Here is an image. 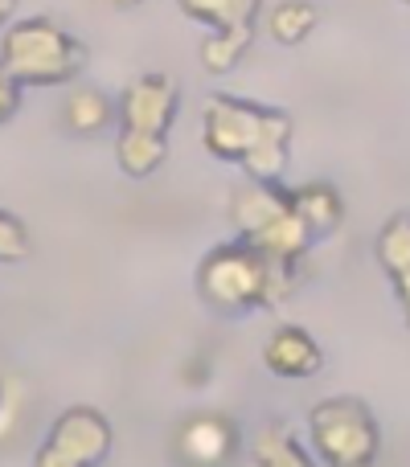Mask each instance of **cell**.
<instances>
[{"label": "cell", "mask_w": 410, "mask_h": 467, "mask_svg": "<svg viewBox=\"0 0 410 467\" xmlns=\"http://www.w3.org/2000/svg\"><path fill=\"white\" fill-rule=\"evenodd\" d=\"M238 447V431L226 414L202 410L177 431V455L185 467H226Z\"/></svg>", "instance_id": "9"}, {"label": "cell", "mask_w": 410, "mask_h": 467, "mask_svg": "<svg viewBox=\"0 0 410 467\" xmlns=\"http://www.w3.org/2000/svg\"><path fill=\"white\" fill-rule=\"evenodd\" d=\"M21 258H29V230L0 210V263H21Z\"/></svg>", "instance_id": "16"}, {"label": "cell", "mask_w": 410, "mask_h": 467, "mask_svg": "<svg viewBox=\"0 0 410 467\" xmlns=\"http://www.w3.org/2000/svg\"><path fill=\"white\" fill-rule=\"evenodd\" d=\"M403 5H410V0H403Z\"/></svg>", "instance_id": "20"}, {"label": "cell", "mask_w": 410, "mask_h": 467, "mask_svg": "<svg viewBox=\"0 0 410 467\" xmlns=\"http://www.w3.org/2000/svg\"><path fill=\"white\" fill-rule=\"evenodd\" d=\"M177 5L189 21L214 29L202 41L205 74H230L255 41V21L263 13V0H177Z\"/></svg>", "instance_id": "7"}, {"label": "cell", "mask_w": 410, "mask_h": 467, "mask_svg": "<svg viewBox=\"0 0 410 467\" xmlns=\"http://www.w3.org/2000/svg\"><path fill=\"white\" fill-rule=\"evenodd\" d=\"M87 62V46L49 16H25L0 33V66L16 87H62Z\"/></svg>", "instance_id": "5"}, {"label": "cell", "mask_w": 410, "mask_h": 467, "mask_svg": "<svg viewBox=\"0 0 410 467\" xmlns=\"http://www.w3.org/2000/svg\"><path fill=\"white\" fill-rule=\"evenodd\" d=\"M181 90L169 74H140L120 99V140L115 161L123 177L144 181L169 156V128L177 119Z\"/></svg>", "instance_id": "3"}, {"label": "cell", "mask_w": 410, "mask_h": 467, "mask_svg": "<svg viewBox=\"0 0 410 467\" xmlns=\"http://www.w3.org/2000/svg\"><path fill=\"white\" fill-rule=\"evenodd\" d=\"M291 115L234 95H209L202 107V144L214 161H230L250 181H279L291 161Z\"/></svg>", "instance_id": "1"}, {"label": "cell", "mask_w": 410, "mask_h": 467, "mask_svg": "<svg viewBox=\"0 0 410 467\" xmlns=\"http://www.w3.org/2000/svg\"><path fill=\"white\" fill-rule=\"evenodd\" d=\"M378 263L398 291V304L410 324V213H394L378 234Z\"/></svg>", "instance_id": "11"}, {"label": "cell", "mask_w": 410, "mask_h": 467, "mask_svg": "<svg viewBox=\"0 0 410 467\" xmlns=\"http://www.w3.org/2000/svg\"><path fill=\"white\" fill-rule=\"evenodd\" d=\"M13 13H16V0H0V33L8 29V21H13Z\"/></svg>", "instance_id": "18"}, {"label": "cell", "mask_w": 410, "mask_h": 467, "mask_svg": "<svg viewBox=\"0 0 410 467\" xmlns=\"http://www.w3.org/2000/svg\"><path fill=\"white\" fill-rule=\"evenodd\" d=\"M230 222L242 242H250L283 266H300V258L316 242V234L308 230L291 202V189H283L279 181H242L230 193Z\"/></svg>", "instance_id": "4"}, {"label": "cell", "mask_w": 410, "mask_h": 467, "mask_svg": "<svg viewBox=\"0 0 410 467\" xmlns=\"http://www.w3.org/2000/svg\"><path fill=\"white\" fill-rule=\"evenodd\" d=\"M291 202H296L300 218L308 222V230H312L316 238H321V234H332L341 226V218H345V202H341V193L332 185H324V181L291 189Z\"/></svg>", "instance_id": "12"}, {"label": "cell", "mask_w": 410, "mask_h": 467, "mask_svg": "<svg viewBox=\"0 0 410 467\" xmlns=\"http://www.w3.org/2000/svg\"><path fill=\"white\" fill-rule=\"evenodd\" d=\"M16 107H21V87H16L13 74H8L5 66H0V123L13 119Z\"/></svg>", "instance_id": "17"}, {"label": "cell", "mask_w": 410, "mask_h": 467, "mask_svg": "<svg viewBox=\"0 0 410 467\" xmlns=\"http://www.w3.org/2000/svg\"><path fill=\"white\" fill-rule=\"evenodd\" d=\"M115 115H120V107H115L99 87H74L70 95H66V107H62V119L70 123L74 131H82V136L103 131Z\"/></svg>", "instance_id": "13"}, {"label": "cell", "mask_w": 410, "mask_h": 467, "mask_svg": "<svg viewBox=\"0 0 410 467\" xmlns=\"http://www.w3.org/2000/svg\"><path fill=\"white\" fill-rule=\"evenodd\" d=\"M296 287V266L275 263L271 254L255 250L250 242H222L197 266V296L214 312L238 316L255 307H275Z\"/></svg>", "instance_id": "2"}, {"label": "cell", "mask_w": 410, "mask_h": 467, "mask_svg": "<svg viewBox=\"0 0 410 467\" xmlns=\"http://www.w3.org/2000/svg\"><path fill=\"white\" fill-rule=\"evenodd\" d=\"M312 447L329 467H373L382 435L362 398H329L308 419Z\"/></svg>", "instance_id": "6"}, {"label": "cell", "mask_w": 410, "mask_h": 467, "mask_svg": "<svg viewBox=\"0 0 410 467\" xmlns=\"http://www.w3.org/2000/svg\"><path fill=\"white\" fill-rule=\"evenodd\" d=\"M263 365L275 373V378H291L304 381L312 373H321L324 353L312 340V332L300 328V324H283V328L271 332V340L263 345Z\"/></svg>", "instance_id": "10"}, {"label": "cell", "mask_w": 410, "mask_h": 467, "mask_svg": "<svg viewBox=\"0 0 410 467\" xmlns=\"http://www.w3.org/2000/svg\"><path fill=\"white\" fill-rule=\"evenodd\" d=\"M316 21H321V8H316L312 0H279V5L267 13V33H271V41H279V46H300V41L316 29Z\"/></svg>", "instance_id": "14"}, {"label": "cell", "mask_w": 410, "mask_h": 467, "mask_svg": "<svg viewBox=\"0 0 410 467\" xmlns=\"http://www.w3.org/2000/svg\"><path fill=\"white\" fill-rule=\"evenodd\" d=\"M255 467H312V460L283 422H267L255 435Z\"/></svg>", "instance_id": "15"}, {"label": "cell", "mask_w": 410, "mask_h": 467, "mask_svg": "<svg viewBox=\"0 0 410 467\" xmlns=\"http://www.w3.org/2000/svg\"><path fill=\"white\" fill-rule=\"evenodd\" d=\"M111 451V422L95 406H70L49 427L33 467H99Z\"/></svg>", "instance_id": "8"}, {"label": "cell", "mask_w": 410, "mask_h": 467, "mask_svg": "<svg viewBox=\"0 0 410 467\" xmlns=\"http://www.w3.org/2000/svg\"><path fill=\"white\" fill-rule=\"evenodd\" d=\"M107 5H115V8H136L140 0H107Z\"/></svg>", "instance_id": "19"}]
</instances>
